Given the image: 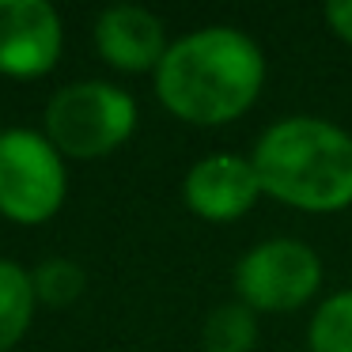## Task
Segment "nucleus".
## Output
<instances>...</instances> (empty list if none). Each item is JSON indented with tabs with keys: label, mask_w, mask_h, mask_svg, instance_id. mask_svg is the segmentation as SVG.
Returning a JSON list of instances; mask_svg holds the SVG:
<instances>
[{
	"label": "nucleus",
	"mask_w": 352,
	"mask_h": 352,
	"mask_svg": "<svg viewBox=\"0 0 352 352\" xmlns=\"http://www.w3.org/2000/svg\"><path fill=\"white\" fill-rule=\"evenodd\" d=\"M155 76L160 102L190 125H231L265 87V54L239 27H201L170 42Z\"/></svg>",
	"instance_id": "nucleus-1"
},
{
	"label": "nucleus",
	"mask_w": 352,
	"mask_h": 352,
	"mask_svg": "<svg viewBox=\"0 0 352 352\" xmlns=\"http://www.w3.org/2000/svg\"><path fill=\"white\" fill-rule=\"evenodd\" d=\"M261 193L299 212H341L352 205V137L311 114L273 122L250 152Z\"/></svg>",
	"instance_id": "nucleus-2"
},
{
	"label": "nucleus",
	"mask_w": 352,
	"mask_h": 352,
	"mask_svg": "<svg viewBox=\"0 0 352 352\" xmlns=\"http://www.w3.org/2000/svg\"><path fill=\"white\" fill-rule=\"evenodd\" d=\"M137 129V99L107 80H76L46 102V137L72 160H102Z\"/></svg>",
	"instance_id": "nucleus-3"
},
{
	"label": "nucleus",
	"mask_w": 352,
	"mask_h": 352,
	"mask_svg": "<svg viewBox=\"0 0 352 352\" xmlns=\"http://www.w3.org/2000/svg\"><path fill=\"white\" fill-rule=\"evenodd\" d=\"M322 288V258L303 239H265L235 265V299L254 314H292Z\"/></svg>",
	"instance_id": "nucleus-4"
},
{
	"label": "nucleus",
	"mask_w": 352,
	"mask_h": 352,
	"mask_svg": "<svg viewBox=\"0 0 352 352\" xmlns=\"http://www.w3.org/2000/svg\"><path fill=\"white\" fill-rule=\"evenodd\" d=\"M69 175L65 155L46 133H0V212L16 223H46L61 208Z\"/></svg>",
	"instance_id": "nucleus-5"
},
{
	"label": "nucleus",
	"mask_w": 352,
	"mask_h": 352,
	"mask_svg": "<svg viewBox=\"0 0 352 352\" xmlns=\"http://www.w3.org/2000/svg\"><path fill=\"white\" fill-rule=\"evenodd\" d=\"M265 197L250 155L216 152L197 160L182 178V201L208 223H235Z\"/></svg>",
	"instance_id": "nucleus-6"
},
{
	"label": "nucleus",
	"mask_w": 352,
	"mask_h": 352,
	"mask_svg": "<svg viewBox=\"0 0 352 352\" xmlns=\"http://www.w3.org/2000/svg\"><path fill=\"white\" fill-rule=\"evenodd\" d=\"M61 16L46 0H0V72L16 80L46 76L61 57Z\"/></svg>",
	"instance_id": "nucleus-7"
},
{
	"label": "nucleus",
	"mask_w": 352,
	"mask_h": 352,
	"mask_svg": "<svg viewBox=\"0 0 352 352\" xmlns=\"http://www.w3.org/2000/svg\"><path fill=\"white\" fill-rule=\"evenodd\" d=\"M95 50L118 72H155L170 42L160 16L140 4H114L95 19Z\"/></svg>",
	"instance_id": "nucleus-8"
},
{
	"label": "nucleus",
	"mask_w": 352,
	"mask_h": 352,
	"mask_svg": "<svg viewBox=\"0 0 352 352\" xmlns=\"http://www.w3.org/2000/svg\"><path fill=\"white\" fill-rule=\"evenodd\" d=\"M34 284L31 273L16 261L0 258V352H8L12 344H19V337L27 333L34 318Z\"/></svg>",
	"instance_id": "nucleus-9"
},
{
	"label": "nucleus",
	"mask_w": 352,
	"mask_h": 352,
	"mask_svg": "<svg viewBox=\"0 0 352 352\" xmlns=\"http://www.w3.org/2000/svg\"><path fill=\"white\" fill-rule=\"evenodd\" d=\"M258 344V314L246 303L231 299L208 311L201 329V349L205 352H254Z\"/></svg>",
	"instance_id": "nucleus-10"
},
{
	"label": "nucleus",
	"mask_w": 352,
	"mask_h": 352,
	"mask_svg": "<svg viewBox=\"0 0 352 352\" xmlns=\"http://www.w3.org/2000/svg\"><path fill=\"white\" fill-rule=\"evenodd\" d=\"M311 352H352V288L326 296L307 326Z\"/></svg>",
	"instance_id": "nucleus-11"
},
{
	"label": "nucleus",
	"mask_w": 352,
	"mask_h": 352,
	"mask_svg": "<svg viewBox=\"0 0 352 352\" xmlns=\"http://www.w3.org/2000/svg\"><path fill=\"white\" fill-rule=\"evenodd\" d=\"M31 284H34V299L50 307H69L80 299L87 276L84 265H76L72 258H46L38 269H31Z\"/></svg>",
	"instance_id": "nucleus-12"
},
{
	"label": "nucleus",
	"mask_w": 352,
	"mask_h": 352,
	"mask_svg": "<svg viewBox=\"0 0 352 352\" xmlns=\"http://www.w3.org/2000/svg\"><path fill=\"white\" fill-rule=\"evenodd\" d=\"M326 27L333 31V38H341L344 46H352V0H329L326 4Z\"/></svg>",
	"instance_id": "nucleus-13"
}]
</instances>
